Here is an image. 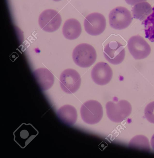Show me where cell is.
Instances as JSON below:
<instances>
[{"mask_svg": "<svg viewBox=\"0 0 154 158\" xmlns=\"http://www.w3.org/2000/svg\"><path fill=\"white\" fill-rule=\"evenodd\" d=\"M132 18L130 12L126 8L118 6L112 10L109 14L110 26L116 30H122L128 27Z\"/></svg>", "mask_w": 154, "mask_h": 158, "instance_id": "277c9868", "label": "cell"}, {"mask_svg": "<svg viewBox=\"0 0 154 158\" xmlns=\"http://www.w3.org/2000/svg\"><path fill=\"white\" fill-rule=\"evenodd\" d=\"M104 55L106 59L111 64L117 65L124 60L125 50L123 46L116 41H111L105 47Z\"/></svg>", "mask_w": 154, "mask_h": 158, "instance_id": "30bf717a", "label": "cell"}, {"mask_svg": "<svg viewBox=\"0 0 154 158\" xmlns=\"http://www.w3.org/2000/svg\"><path fill=\"white\" fill-rule=\"evenodd\" d=\"M60 14L56 11L49 9L43 11L40 15L38 23L41 29L47 32L57 30L61 23Z\"/></svg>", "mask_w": 154, "mask_h": 158, "instance_id": "52a82bcc", "label": "cell"}, {"mask_svg": "<svg viewBox=\"0 0 154 158\" xmlns=\"http://www.w3.org/2000/svg\"><path fill=\"white\" fill-rule=\"evenodd\" d=\"M113 75V71L107 63L103 62L97 63L91 72V77L93 81L101 85L109 83L112 78Z\"/></svg>", "mask_w": 154, "mask_h": 158, "instance_id": "8fae6325", "label": "cell"}, {"mask_svg": "<svg viewBox=\"0 0 154 158\" xmlns=\"http://www.w3.org/2000/svg\"><path fill=\"white\" fill-rule=\"evenodd\" d=\"M128 146L130 148L138 149L149 152L150 148L148 138L142 135H138L134 137L130 141Z\"/></svg>", "mask_w": 154, "mask_h": 158, "instance_id": "2e32d148", "label": "cell"}, {"mask_svg": "<svg viewBox=\"0 0 154 158\" xmlns=\"http://www.w3.org/2000/svg\"><path fill=\"white\" fill-rule=\"evenodd\" d=\"M59 80L62 90L67 94H72L76 92L79 88L81 79L80 75L75 70L68 69L62 72Z\"/></svg>", "mask_w": 154, "mask_h": 158, "instance_id": "5b68a950", "label": "cell"}, {"mask_svg": "<svg viewBox=\"0 0 154 158\" xmlns=\"http://www.w3.org/2000/svg\"><path fill=\"white\" fill-rule=\"evenodd\" d=\"M144 115L146 118L150 123H154V101L150 102L145 107Z\"/></svg>", "mask_w": 154, "mask_h": 158, "instance_id": "ac0fdd59", "label": "cell"}, {"mask_svg": "<svg viewBox=\"0 0 154 158\" xmlns=\"http://www.w3.org/2000/svg\"><path fill=\"white\" fill-rule=\"evenodd\" d=\"M105 108L109 118L116 123L123 121L130 115L132 110L130 103L124 100L115 102L109 101L106 103Z\"/></svg>", "mask_w": 154, "mask_h": 158, "instance_id": "7a4b0ae2", "label": "cell"}, {"mask_svg": "<svg viewBox=\"0 0 154 158\" xmlns=\"http://www.w3.org/2000/svg\"><path fill=\"white\" fill-rule=\"evenodd\" d=\"M81 117L86 123L94 124L99 123L103 115L102 105L98 101L90 100L84 102L80 109Z\"/></svg>", "mask_w": 154, "mask_h": 158, "instance_id": "3957f363", "label": "cell"}, {"mask_svg": "<svg viewBox=\"0 0 154 158\" xmlns=\"http://www.w3.org/2000/svg\"><path fill=\"white\" fill-rule=\"evenodd\" d=\"M38 134V130L31 124L22 123L14 132V139L21 148H24Z\"/></svg>", "mask_w": 154, "mask_h": 158, "instance_id": "9c48e42d", "label": "cell"}, {"mask_svg": "<svg viewBox=\"0 0 154 158\" xmlns=\"http://www.w3.org/2000/svg\"><path fill=\"white\" fill-rule=\"evenodd\" d=\"M127 46L130 53L136 60L146 58L151 51L149 45L143 37L139 35L132 36L129 38Z\"/></svg>", "mask_w": 154, "mask_h": 158, "instance_id": "8992f818", "label": "cell"}, {"mask_svg": "<svg viewBox=\"0 0 154 158\" xmlns=\"http://www.w3.org/2000/svg\"><path fill=\"white\" fill-rule=\"evenodd\" d=\"M57 115L62 123L69 126L73 125L77 118L76 109L69 105H65L60 107L57 111Z\"/></svg>", "mask_w": 154, "mask_h": 158, "instance_id": "4fadbf2b", "label": "cell"}, {"mask_svg": "<svg viewBox=\"0 0 154 158\" xmlns=\"http://www.w3.org/2000/svg\"><path fill=\"white\" fill-rule=\"evenodd\" d=\"M152 8L148 2L144 1L134 5L132 10L133 17L137 19H145L152 13Z\"/></svg>", "mask_w": 154, "mask_h": 158, "instance_id": "9a60e30c", "label": "cell"}, {"mask_svg": "<svg viewBox=\"0 0 154 158\" xmlns=\"http://www.w3.org/2000/svg\"><path fill=\"white\" fill-rule=\"evenodd\" d=\"M33 74L42 90H47L53 85L54 81L53 75L48 69L45 68L38 69L34 71Z\"/></svg>", "mask_w": 154, "mask_h": 158, "instance_id": "7c38bea8", "label": "cell"}, {"mask_svg": "<svg viewBox=\"0 0 154 158\" xmlns=\"http://www.w3.org/2000/svg\"><path fill=\"white\" fill-rule=\"evenodd\" d=\"M84 25L85 31L93 36L99 35L104 31L106 26V20L102 14L94 12L88 15L85 18Z\"/></svg>", "mask_w": 154, "mask_h": 158, "instance_id": "ba28073f", "label": "cell"}, {"mask_svg": "<svg viewBox=\"0 0 154 158\" xmlns=\"http://www.w3.org/2000/svg\"><path fill=\"white\" fill-rule=\"evenodd\" d=\"M81 31L80 23L74 19H70L66 20L62 27L63 35L65 38L69 40H73L78 38Z\"/></svg>", "mask_w": 154, "mask_h": 158, "instance_id": "5bb4252c", "label": "cell"}, {"mask_svg": "<svg viewBox=\"0 0 154 158\" xmlns=\"http://www.w3.org/2000/svg\"><path fill=\"white\" fill-rule=\"evenodd\" d=\"M54 1H56V2H57V1H61V0H53Z\"/></svg>", "mask_w": 154, "mask_h": 158, "instance_id": "44dd1931", "label": "cell"}, {"mask_svg": "<svg viewBox=\"0 0 154 158\" xmlns=\"http://www.w3.org/2000/svg\"><path fill=\"white\" fill-rule=\"evenodd\" d=\"M73 60L77 65L86 68L91 66L97 58V53L94 48L87 43L77 45L72 53Z\"/></svg>", "mask_w": 154, "mask_h": 158, "instance_id": "6da1fadb", "label": "cell"}, {"mask_svg": "<svg viewBox=\"0 0 154 158\" xmlns=\"http://www.w3.org/2000/svg\"><path fill=\"white\" fill-rule=\"evenodd\" d=\"M142 24L144 27L145 37L150 41L154 42V7L152 8V13Z\"/></svg>", "mask_w": 154, "mask_h": 158, "instance_id": "e0dca14e", "label": "cell"}, {"mask_svg": "<svg viewBox=\"0 0 154 158\" xmlns=\"http://www.w3.org/2000/svg\"><path fill=\"white\" fill-rule=\"evenodd\" d=\"M150 142L151 147L154 150V134L153 135L151 138Z\"/></svg>", "mask_w": 154, "mask_h": 158, "instance_id": "ffe728a7", "label": "cell"}, {"mask_svg": "<svg viewBox=\"0 0 154 158\" xmlns=\"http://www.w3.org/2000/svg\"><path fill=\"white\" fill-rule=\"evenodd\" d=\"M128 4L133 6L136 4L141 2L145 1L147 0H125Z\"/></svg>", "mask_w": 154, "mask_h": 158, "instance_id": "d6986e66", "label": "cell"}]
</instances>
